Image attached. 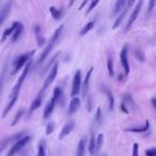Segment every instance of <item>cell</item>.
Here are the masks:
<instances>
[{"label": "cell", "instance_id": "cell-31", "mask_svg": "<svg viewBox=\"0 0 156 156\" xmlns=\"http://www.w3.org/2000/svg\"><path fill=\"white\" fill-rule=\"evenodd\" d=\"M107 68H108V74H109V77H114V60H112L111 56L108 57V60H107Z\"/></svg>", "mask_w": 156, "mask_h": 156}, {"label": "cell", "instance_id": "cell-18", "mask_svg": "<svg viewBox=\"0 0 156 156\" xmlns=\"http://www.w3.org/2000/svg\"><path fill=\"white\" fill-rule=\"evenodd\" d=\"M18 95H19V94H16V95L10 96L11 101L9 102V103H8L7 107H5V109H4V111H3V114H2V119H4V118L7 117L8 114H9V112L11 111V109H12V108H13V106L15 105V103L17 102Z\"/></svg>", "mask_w": 156, "mask_h": 156}, {"label": "cell", "instance_id": "cell-14", "mask_svg": "<svg viewBox=\"0 0 156 156\" xmlns=\"http://www.w3.org/2000/svg\"><path fill=\"white\" fill-rule=\"evenodd\" d=\"M11 8H12V3L11 2H7V3L4 4V7H2V9L0 10V26L5 21L8 15L10 13Z\"/></svg>", "mask_w": 156, "mask_h": 156}, {"label": "cell", "instance_id": "cell-10", "mask_svg": "<svg viewBox=\"0 0 156 156\" xmlns=\"http://www.w3.org/2000/svg\"><path fill=\"white\" fill-rule=\"evenodd\" d=\"M133 4H134V1H127V2H126V4H125L124 9L121 11L120 14H119V16L117 17L116 21H114V26H112V29H117L118 27H119V26H120L121 24H122V21H124L125 16H126V14H127L128 10H129V8H131V5H133Z\"/></svg>", "mask_w": 156, "mask_h": 156}, {"label": "cell", "instance_id": "cell-36", "mask_svg": "<svg viewBox=\"0 0 156 156\" xmlns=\"http://www.w3.org/2000/svg\"><path fill=\"white\" fill-rule=\"evenodd\" d=\"M99 0H94V1H91V2H90V5H89V8L87 9V11H86V15L90 14V13L92 12L93 9H94V8H95L97 4H99Z\"/></svg>", "mask_w": 156, "mask_h": 156}, {"label": "cell", "instance_id": "cell-45", "mask_svg": "<svg viewBox=\"0 0 156 156\" xmlns=\"http://www.w3.org/2000/svg\"><path fill=\"white\" fill-rule=\"evenodd\" d=\"M1 152H2V149H0V153H1Z\"/></svg>", "mask_w": 156, "mask_h": 156}, {"label": "cell", "instance_id": "cell-1", "mask_svg": "<svg viewBox=\"0 0 156 156\" xmlns=\"http://www.w3.org/2000/svg\"><path fill=\"white\" fill-rule=\"evenodd\" d=\"M62 32H63V26H60V27H59V28L55 31L53 36L50 38L49 42L47 43L45 49L43 50L42 53H41V56H40V59H39V61H38V63L41 64V63H43L44 61L46 60L47 57H48V55L50 53V51L53 49V46L57 44L58 40H59V38H60L61 34H62Z\"/></svg>", "mask_w": 156, "mask_h": 156}, {"label": "cell", "instance_id": "cell-32", "mask_svg": "<svg viewBox=\"0 0 156 156\" xmlns=\"http://www.w3.org/2000/svg\"><path fill=\"white\" fill-rule=\"evenodd\" d=\"M36 156H46V146H45L44 140H41V142L39 143V149H38Z\"/></svg>", "mask_w": 156, "mask_h": 156}, {"label": "cell", "instance_id": "cell-29", "mask_svg": "<svg viewBox=\"0 0 156 156\" xmlns=\"http://www.w3.org/2000/svg\"><path fill=\"white\" fill-rule=\"evenodd\" d=\"M49 12H50V14H51V16H53L56 21H59L61 18V16H62V11L57 9L56 7H50Z\"/></svg>", "mask_w": 156, "mask_h": 156}, {"label": "cell", "instance_id": "cell-8", "mask_svg": "<svg viewBox=\"0 0 156 156\" xmlns=\"http://www.w3.org/2000/svg\"><path fill=\"white\" fill-rule=\"evenodd\" d=\"M127 53H128V47L127 45L123 46V48L121 49L120 53V61L121 64H122V68L124 70L125 76H127L129 74V71H131V68H129V63H128L127 60Z\"/></svg>", "mask_w": 156, "mask_h": 156}, {"label": "cell", "instance_id": "cell-28", "mask_svg": "<svg viewBox=\"0 0 156 156\" xmlns=\"http://www.w3.org/2000/svg\"><path fill=\"white\" fill-rule=\"evenodd\" d=\"M94 25H95V19H94V21H89L88 24H87L86 26H83V28L81 29V31H80V36H86L89 31H91V30L94 28Z\"/></svg>", "mask_w": 156, "mask_h": 156}, {"label": "cell", "instance_id": "cell-13", "mask_svg": "<svg viewBox=\"0 0 156 156\" xmlns=\"http://www.w3.org/2000/svg\"><path fill=\"white\" fill-rule=\"evenodd\" d=\"M122 103L126 106L127 109H128V107H129L131 110H138L137 104L135 103V101H134V99H133V96H131V94H128V93H124L123 99H122ZM128 111H129V110H128Z\"/></svg>", "mask_w": 156, "mask_h": 156}, {"label": "cell", "instance_id": "cell-35", "mask_svg": "<svg viewBox=\"0 0 156 156\" xmlns=\"http://www.w3.org/2000/svg\"><path fill=\"white\" fill-rule=\"evenodd\" d=\"M135 57L136 59L138 61H141V62H143L144 61V55H143V53L141 51V49H139V48H136L135 49Z\"/></svg>", "mask_w": 156, "mask_h": 156}, {"label": "cell", "instance_id": "cell-4", "mask_svg": "<svg viewBox=\"0 0 156 156\" xmlns=\"http://www.w3.org/2000/svg\"><path fill=\"white\" fill-rule=\"evenodd\" d=\"M34 55V50H32L30 53H24V55H21L19 57H17L14 61V66H13V72H12V75L16 74L19 70H21L24 65L28 63V61L31 60V57Z\"/></svg>", "mask_w": 156, "mask_h": 156}, {"label": "cell", "instance_id": "cell-5", "mask_svg": "<svg viewBox=\"0 0 156 156\" xmlns=\"http://www.w3.org/2000/svg\"><path fill=\"white\" fill-rule=\"evenodd\" d=\"M30 139H31V137H30V136L25 135L23 138H21L18 141H16L13 146H11V149H10V151H9V153H8L7 156H14L15 154L19 153L21 150L24 149V148L28 144V142L30 141Z\"/></svg>", "mask_w": 156, "mask_h": 156}, {"label": "cell", "instance_id": "cell-17", "mask_svg": "<svg viewBox=\"0 0 156 156\" xmlns=\"http://www.w3.org/2000/svg\"><path fill=\"white\" fill-rule=\"evenodd\" d=\"M102 89H103L104 93L106 94L107 99H108L109 110H110V111H112V110H114V94H112V92L110 91L109 89L107 88L106 86H103V87H102Z\"/></svg>", "mask_w": 156, "mask_h": 156}, {"label": "cell", "instance_id": "cell-39", "mask_svg": "<svg viewBox=\"0 0 156 156\" xmlns=\"http://www.w3.org/2000/svg\"><path fill=\"white\" fill-rule=\"evenodd\" d=\"M146 156H156V149L155 148H152V149L146 150Z\"/></svg>", "mask_w": 156, "mask_h": 156}, {"label": "cell", "instance_id": "cell-26", "mask_svg": "<svg viewBox=\"0 0 156 156\" xmlns=\"http://www.w3.org/2000/svg\"><path fill=\"white\" fill-rule=\"evenodd\" d=\"M59 56H60V53H56V55H55V56H53V58H51V59H50V61H49V62H48V63H47L46 66H45V68H43V70H42V75H43V74H45V73H46V72L48 71L49 68H53V64L56 63V61H57V59H58V57H59Z\"/></svg>", "mask_w": 156, "mask_h": 156}, {"label": "cell", "instance_id": "cell-9", "mask_svg": "<svg viewBox=\"0 0 156 156\" xmlns=\"http://www.w3.org/2000/svg\"><path fill=\"white\" fill-rule=\"evenodd\" d=\"M25 135H26L25 131H21V133H16V134H14V135H12V136L5 137L3 140H1V141H0V149L3 150L8 144H10V143H12V142H13V144H14L15 142L18 141L21 138H23Z\"/></svg>", "mask_w": 156, "mask_h": 156}, {"label": "cell", "instance_id": "cell-20", "mask_svg": "<svg viewBox=\"0 0 156 156\" xmlns=\"http://www.w3.org/2000/svg\"><path fill=\"white\" fill-rule=\"evenodd\" d=\"M23 31H24V26H23V24L21 23H19L18 24V26L16 27V29L14 30V32L12 33V38H11V42L14 43L16 42L17 40H19V38L21 36V34H23Z\"/></svg>", "mask_w": 156, "mask_h": 156}, {"label": "cell", "instance_id": "cell-34", "mask_svg": "<svg viewBox=\"0 0 156 156\" xmlns=\"http://www.w3.org/2000/svg\"><path fill=\"white\" fill-rule=\"evenodd\" d=\"M24 112H25V110L23 109V108H21V109H19V110L17 111V112H16V114H15V117H14V120H13V122L11 123V125H12V126L16 125V124L18 123V122H19V120H21V118L23 117Z\"/></svg>", "mask_w": 156, "mask_h": 156}, {"label": "cell", "instance_id": "cell-42", "mask_svg": "<svg viewBox=\"0 0 156 156\" xmlns=\"http://www.w3.org/2000/svg\"><path fill=\"white\" fill-rule=\"evenodd\" d=\"M156 99L155 97H152V99H151V103H152V106H153V108L154 109H156Z\"/></svg>", "mask_w": 156, "mask_h": 156}, {"label": "cell", "instance_id": "cell-19", "mask_svg": "<svg viewBox=\"0 0 156 156\" xmlns=\"http://www.w3.org/2000/svg\"><path fill=\"white\" fill-rule=\"evenodd\" d=\"M149 128H150V121L146 120L143 126H140V127L126 128V129H125V131H127V133H144V131H149Z\"/></svg>", "mask_w": 156, "mask_h": 156}, {"label": "cell", "instance_id": "cell-46", "mask_svg": "<svg viewBox=\"0 0 156 156\" xmlns=\"http://www.w3.org/2000/svg\"><path fill=\"white\" fill-rule=\"evenodd\" d=\"M102 156H108V155H106V154H104V155H102Z\"/></svg>", "mask_w": 156, "mask_h": 156}, {"label": "cell", "instance_id": "cell-27", "mask_svg": "<svg viewBox=\"0 0 156 156\" xmlns=\"http://www.w3.org/2000/svg\"><path fill=\"white\" fill-rule=\"evenodd\" d=\"M34 32H36V40H38V43H39V46H43L44 43H45V39H44L42 36V34H41V28H40L39 25H36V27H34Z\"/></svg>", "mask_w": 156, "mask_h": 156}, {"label": "cell", "instance_id": "cell-41", "mask_svg": "<svg viewBox=\"0 0 156 156\" xmlns=\"http://www.w3.org/2000/svg\"><path fill=\"white\" fill-rule=\"evenodd\" d=\"M120 108H121V111H123L124 114H127L128 112H129V111H128V109H127V108H126V106H125V105H124V104H123V103H122V102H121Z\"/></svg>", "mask_w": 156, "mask_h": 156}, {"label": "cell", "instance_id": "cell-6", "mask_svg": "<svg viewBox=\"0 0 156 156\" xmlns=\"http://www.w3.org/2000/svg\"><path fill=\"white\" fill-rule=\"evenodd\" d=\"M81 72L77 71L75 73V76L73 78V85L71 89V96L72 97H76L79 94L80 90H81Z\"/></svg>", "mask_w": 156, "mask_h": 156}, {"label": "cell", "instance_id": "cell-38", "mask_svg": "<svg viewBox=\"0 0 156 156\" xmlns=\"http://www.w3.org/2000/svg\"><path fill=\"white\" fill-rule=\"evenodd\" d=\"M133 156H139V144L134 143L133 146Z\"/></svg>", "mask_w": 156, "mask_h": 156}, {"label": "cell", "instance_id": "cell-16", "mask_svg": "<svg viewBox=\"0 0 156 156\" xmlns=\"http://www.w3.org/2000/svg\"><path fill=\"white\" fill-rule=\"evenodd\" d=\"M80 107V99L79 97H73L71 99V103L68 105V114H74Z\"/></svg>", "mask_w": 156, "mask_h": 156}, {"label": "cell", "instance_id": "cell-11", "mask_svg": "<svg viewBox=\"0 0 156 156\" xmlns=\"http://www.w3.org/2000/svg\"><path fill=\"white\" fill-rule=\"evenodd\" d=\"M142 4H143V2H142V1H139L138 3L136 4L135 9H134V11H133V12H131V16H129V18H128V21H127V24H126V28H125V31H128V30L131 29V25H133V24L135 23L136 19H137L139 13H140V10H141Z\"/></svg>", "mask_w": 156, "mask_h": 156}, {"label": "cell", "instance_id": "cell-21", "mask_svg": "<svg viewBox=\"0 0 156 156\" xmlns=\"http://www.w3.org/2000/svg\"><path fill=\"white\" fill-rule=\"evenodd\" d=\"M18 21H14L13 24H12V26L11 27H9V28H7L5 30H4V32H3V36H2V38H1V40H0V43H3L5 40H7V38L8 36H12V33L14 32V30L16 29V27L18 26Z\"/></svg>", "mask_w": 156, "mask_h": 156}, {"label": "cell", "instance_id": "cell-7", "mask_svg": "<svg viewBox=\"0 0 156 156\" xmlns=\"http://www.w3.org/2000/svg\"><path fill=\"white\" fill-rule=\"evenodd\" d=\"M57 74H58V63L56 62V63L53 64V68H50L49 74L47 75V77H45V80H44V82H43V88L40 92L43 93V91H44L45 89H47L50 85H51V83H53V80H55L56 77H57Z\"/></svg>", "mask_w": 156, "mask_h": 156}, {"label": "cell", "instance_id": "cell-30", "mask_svg": "<svg viewBox=\"0 0 156 156\" xmlns=\"http://www.w3.org/2000/svg\"><path fill=\"white\" fill-rule=\"evenodd\" d=\"M103 141H104V135L103 134H99L97 138L95 139V153L96 154L101 151V149H102Z\"/></svg>", "mask_w": 156, "mask_h": 156}, {"label": "cell", "instance_id": "cell-12", "mask_svg": "<svg viewBox=\"0 0 156 156\" xmlns=\"http://www.w3.org/2000/svg\"><path fill=\"white\" fill-rule=\"evenodd\" d=\"M93 68H94L93 66H91V68H89L88 73H87V75H86L85 80H83V82L81 83L82 96H83V97H86V96H87V94H88V92H89V85H90L91 76H92V73H93Z\"/></svg>", "mask_w": 156, "mask_h": 156}, {"label": "cell", "instance_id": "cell-3", "mask_svg": "<svg viewBox=\"0 0 156 156\" xmlns=\"http://www.w3.org/2000/svg\"><path fill=\"white\" fill-rule=\"evenodd\" d=\"M31 64H32V60L28 61V63L25 65V68H24V71L21 73V75L19 76L18 78L17 82L15 83V86L13 87L12 89V92H11V95L10 96H13V95H16V94H19V91H21V85H23V82L25 81L26 77L28 76L29 72L31 70Z\"/></svg>", "mask_w": 156, "mask_h": 156}, {"label": "cell", "instance_id": "cell-2", "mask_svg": "<svg viewBox=\"0 0 156 156\" xmlns=\"http://www.w3.org/2000/svg\"><path fill=\"white\" fill-rule=\"evenodd\" d=\"M61 94H62V91H61V89L59 87L57 88H55L53 90V95L51 97V99L49 101V103L47 104L46 107H45V109H44V112H43V118L47 120L48 118L53 114V109H55V107H56V104L58 103V101L60 99Z\"/></svg>", "mask_w": 156, "mask_h": 156}, {"label": "cell", "instance_id": "cell-33", "mask_svg": "<svg viewBox=\"0 0 156 156\" xmlns=\"http://www.w3.org/2000/svg\"><path fill=\"white\" fill-rule=\"evenodd\" d=\"M102 119H103L102 118V109H101V107H97L95 116H94V123L96 124V126H99L102 123Z\"/></svg>", "mask_w": 156, "mask_h": 156}, {"label": "cell", "instance_id": "cell-22", "mask_svg": "<svg viewBox=\"0 0 156 156\" xmlns=\"http://www.w3.org/2000/svg\"><path fill=\"white\" fill-rule=\"evenodd\" d=\"M125 4H126V1L125 0H118L116 4H114V9H112V12H111V17H114L118 13H120L121 11L124 9Z\"/></svg>", "mask_w": 156, "mask_h": 156}, {"label": "cell", "instance_id": "cell-43", "mask_svg": "<svg viewBox=\"0 0 156 156\" xmlns=\"http://www.w3.org/2000/svg\"><path fill=\"white\" fill-rule=\"evenodd\" d=\"M87 3H88V1H83V2H82V3H81V5L79 7V10H81L82 8L85 7V5H86V4H87Z\"/></svg>", "mask_w": 156, "mask_h": 156}, {"label": "cell", "instance_id": "cell-44", "mask_svg": "<svg viewBox=\"0 0 156 156\" xmlns=\"http://www.w3.org/2000/svg\"><path fill=\"white\" fill-rule=\"evenodd\" d=\"M1 85H2V77L0 78V89H1Z\"/></svg>", "mask_w": 156, "mask_h": 156}, {"label": "cell", "instance_id": "cell-23", "mask_svg": "<svg viewBox=\"0 0 156 156\" xmlns=\"http://www.w3.org/2000/svg\"><path fill=\"white\" fill-rule=\"evenodd\" d=\"M42 96H43V93L40 92L39 95L33 99V102L31 103V106H30V112H32V111L36 110L38 108H40V106L42 105Z\"/></svg>", "mask_w": 156, "mask_h": 156}, {"label": "cell", "instance_id": "cell-40", "mask_svg": "<svg viewBox=\"0 0 156 156\" xmlns=\"http://www.w3.org/2000/svg\"><path fill=\"white\" fill-rule=\"evenodd\" d=\"M154 7H155V1L154 0H152V1H150V7H149V11H148V13L146 14L150 15L151 13L153 12V10H154Z\"/></svg>", "mask_w": 156, "mask_h": 156}, {"label": "cell", "instance_id": "cell-24", "mask_svg": "<svg viewBox=\"0 0 156 156\" xmlns=\"http://www.w3.org/2000/svg\"><path fill=\"white\" fill-rule=\"evenodd\" d=\"M85 152H86V139L82 138L80 141L78 142L76 156H85Z\"/></svg>", "mask_w": 156, "mask_h": 156}, {"label": "cell", "instance_id": "cell-25", "mask_svg": "<svg viewBox=\"0 0 156 156\" xmlns=\"http://www.w3.org/2000/svg\"><path fill=\"white\" fill-rule=\"evenodd\" d=\"M88 149L91 156H93L95 154V136H94L93 133L91 134V137H90V141L88 143Z\"/></svg>", "mask_w": 156, "mask_h": 156}, {"label": "cell", "instance_id": "cell-15", "mask_svg": "<svg viewBox=\"0 0 156 156\" xmlns=\"http://www.w3.org/2000/svg\"><path fill=\"white\" fill-rule=\"evenodd\" d=\"M73 128H74V122H73V121L68 122V123L63 126V128L61 129L60 134H59V140H62L64 137H66V136L73 131Z\"/></svg>", "mask_w": 156, "mask_h": 156}, {"label": "cell", "instance_id": "cell-37", "mask_svg": "<svg viewBox=\"0 0 156 156\" xmlns=\"http://www.w3.org/2000/svg\"><path fill=\"white\" fill-rule=\"evenodd\" d=\"M53 129H55V123H53V122H49V123L47 124L46 128H45V134H46L47 136L50 135L53 131Z\"/></svg>", "mask_w": 156, "mask_h": 156}]
</instances>
